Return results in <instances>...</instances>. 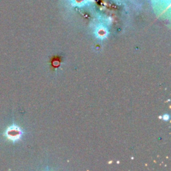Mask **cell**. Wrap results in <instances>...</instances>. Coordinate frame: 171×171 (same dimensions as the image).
Segmentation results:
<instances>
[{
    "mask_svg": "<svg viewBox=\"0 0 171 171\" xmlns=\"http://www.w3.org/2000/svg\"><path fill=\"white\" fill-rule=\"evenodd\" d=\"M21 135L22 131L21 128L16 125H12L8 127L4 133V136L7 138V139L13 142L19 140Z\"/></svg>",
    "mask_w": 171,
    "mask_h": 171,
    "instance_id": "6da1fadb",
    "label": "cell"
}]
</instances>
